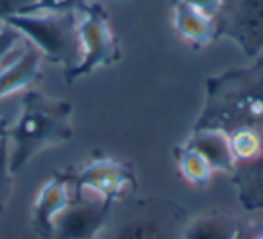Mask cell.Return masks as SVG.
I'll use <instances>...</instances> for the list:
<instances>
[{
  "instance_id": "5bb4252c",
  "label": "cell",
  "mask_w": 263,
  "mask_h": 239,
  "mask_svg": "<svg viewBox=\"0 0 263 239\" xmlns=\"http://www.w3.org/2000/svg\"><path fill=\"white\" fill-rule=\"evenodd\" d=\"M175 158L179 164V171L190 184L197 185V187H204L209 184L215 171L197 149L182 144L180 148H175Z\"/></svg>"
},
{
  "instance_id": "5b68a950",
  "label": "cell",
  "mask_w": 263,
  "mask_h": 239,
  "mask_svg": "<svg viewBox=\"0 0 263 239\" xmlns=\"http://www.w3.org/2000/svg\"><path fill=\"white\" fill-rule=\"evenodd\" d=\"M81 59L76 67L63 70L67 83L81 79L101 67H110L121 59V45L108 22V13L101 4L90 2L80 15Z\"/></svg>"
},
{
  "instance_id": "6da1fadb",
  "label": "cell",
  "mask_w": 263,
  "mask_h": 239,
  "mask_svg": "<svg viewBox=\"0 0 263 239\" xmlns=\"http://www.w3.org/2000/svg\"><path fill=\"white\" fill-rule=\"evenodd\" d=\"M193 130L227 135L238 200L245 210L263 209V58L205 81L204 108Z\"/></svg>"
},
{
  "instance_id": "277c9868",
  "label": "cell",
  "mask_w": 263,
  "mask_h": 239,
  "mask_svg": "<svg viewBox=\"0 0 263 239\" xmlns=\"http://www.w3.org/2000/svg\"><path fill=\"white\" fill-rule=\"evenodd\" d=\"M2 24L16 29L31 42L42 58L72 69L81 59L80 15L78 13H20Z\"/></svg>"
},
{
  "instance_id": "9c48e42d",
  "label": "cell",
  "mask_w": 263,
  "mask_h": 239,
  "mask_svg": "<svg viewBox=\"0 0 263 239\" xmlns=\"http://www.w3.org/2000/svg\"><path fill=\"white\" fill-rule=\"evenodd\" d=\"M72 200L70 174L63 173L51 178L40 189L33 205V228L42 239L54 237V225L58 216L69 207Z\"/></svg>"
},
{
  "instance_id": "9a60e30c",
  "label": "cell",
  "mask_w": 263,
  "mask_h": 239,
  "mask_svg": "<svg viewBox=\"0 0 263 239\" xmlns=\"http://www.w3.org/2000/svg\"><path fill=\"white\" fill-rule=\"evenodd\" d=\"M13 194V174L8 162V135L0 133V210L8 205Z\"/></svg>"
},
{
  "instance_id": "7a4b0ae2",
  "label": "cell",
  "mask_w": 263,
  "mask_h": 239,
  "mask_svg": "<svg viewBox=\"0 0 263 239\" xmlns=\"http://www.w3.org/2000/svg\"><path fill=\"white\" fill-rule=\"evenodd\" d=\"M6 135L9 171L15 176L45 148L72 138V105L27 88L20 99L18 117Z\"/></svg>"
},
{
  "instance_id": "52a82bcc",
  "label": "cell",
  "mask_w": 263,
  "mask_h": 239,
  "mask_svg": "<svg viewBox=\"0 0 263 239\" xmlns=\"http://www.w3.org/2000/svg\"><path fill=\"white\" fill-rule=\"evenodd\" d=\"M114 205L72 185V200L56 220L52 239H98L112 216Z\"/></svg>"
},
{
  "instance_id": "ba28073f",
  "label": "cell",
  "mask_w": 263,
  "mask_h": 239,
  "mask_svg": "<svg viewBox=\"0 0 263 239\" xmlns=\"http://www.w3.org/2000/svg\"><path fill=\"white\" fill-rule=\"evenodd\" d=\"M69 174L74 187L112 203L121 202L128 191L137 189L136 173L130 164L114 158L92 160L78 173Z\"/></svg>"
},
{
  "instance_id": "8992f818",
  "label": "cell",
  "mask_w": 263,
  "mask_h": 239,
  "mask_svg": "<svg viewBox=\"0 0 263 239\" xmlns=\"http://www.w3.org/2000/svg\"><path fill=\"white\" fill-rule=\"evenodd\" d=\"M226 38L247 58L263 51V0H223L215 16V40Z\"/></svg>"
},
{
  "instance_id": "e0dca14e",
  "label": "cell",
  "mask_w": 263,
  "mask_h": 239,
  "mask_svg": "<svg viewBox=\"0 0 263 239\" xmlns=\"http://www.w3.org/2000/svg\"><path fill=\"white\" fill-rule=\"evenodd\" d=\"M20 40H22V34L18 31L13 29L8 24H0V65L18 47Z\"/></svg>"
},
{
  "instance_id": "7c38bea8",
  "label": "cell",
  "mask_w": 263,
  "mask_h": 239,
  "mask_svg": "<svg viewBox=\"0 0 263 239\" xmlns=\"http://www.w3.org/2000/svg\"><path fill=\"white\" fill-rule=\"evenodd\" d=\"M173 26L180 36L198 47L215 40V18L182 0H173Z\"/></svg>"
},
{
  "instance_id": "ac0fdd59",
  "label": "cell",
  "mask_w": 263,
  "mask_h": 239,
  "mask_svg": "<svg viewBox=\"0 0 263 239\" xmlns=\"http://www.w3.org/2000/svg\"><path fill=\"white\" fill-rule=\"evenodd\" d=\"M36 0H0V24L13 15L27 13Z\"/></svg>"
},
{
  "instance_id": "8fae6325",
  "label": "cell",
  "mask_w": 263,
  "mask_h": 239,
  "mask_svg": "<svg viewBox=\"0 0 263 239\" xmlns=\"http://www.w3.org/2000/svg\"><path fill=\"white\" fill-rule=\"evenodd\" d=\"M184 144L197 149L209 162L213 171H222L231 176L234 169V158L226 133L218 130H193L191 137Z\"/></svg>"
},
{
  "instance_id": "30bf717a",
  "label": "cell",
  "mask_w": 263,
  "mask_h": 239,
  "mask_svg": "<svg viewBox=\"0 0 263 239\" xmlns=\"http://www.w3.org/2000/svg\"><path fill=\"white\" fill-rule=\"evenodd\" d=\"M40 52L33 45L24 49L18 58L13 59V63H8L4 69H0V99L15 92L27 90L40 77Z\"/></svg>"
},
{
  "instance_id": "ffe728a7",
  "label": "cell",
  "mask_w": 263,
  "mask_h": 239,
  "mask_svg": "<svg viewBox=\"0 0 263 239\" xmlns=\"http://www.w3.org/2000/svg\"><path fill=\"white\" fill-rule=\"evenodd\" d=\"M238 239H263V227L259 225H252V227H245L241 228V234Z\"/></svg>"
},
{
  "instance_id": "2e32d148",
  "label": "cell",
  "mask_w": 263,
  "mask_h": 239,
  "mask_svg": "<svg viewBox=\"0 0 263 239\" xmlns=\"http://www.w3.org/2000/svg\"><path fill=\"white\" fill-rule=\"evenodd\" d=\"M92 0H36L27 13H81Z\"/></svg>"
},
{
  "instance_id": "4fadbf2b",
  "label": "cell",
  "mask_w": 263,
  "mask_h": 239,
  "mask_svg": "<svg viewBox=\"0 0 263 239\" xmlns=\"http://www.w3.org/2000/svg\"><path fill=\"white\" fill-rule=\"evenodd\" d=\"M241 221L226 212H208L190 220L182 239H238Z\"/></svg>"
},
{
  "instance_id": "d6986e66",
  "label": "cell",
  "mask_w": 263,
  "mask_h": 239,
  "mask_svg": "<svg viewBox=\"0 0 263 239\" xmlns=\"http://www.w3.org/2000/svg\"><path fill=\"white\" fill-rule=\"evenodd\" d=\"M182 2H186V4L193 6L195 9H198V11H202L204 15L211 16V18H215L216 13L220 11V8H222V2L223 0H182Z\"/></svg>"
},
{
  "instance_id": "3957f363",
  "label": "cell",
  "mask_w": 263,
  "mask_h": 239,
  "mask_svg": "<svg viewBox=\"0 0 263 239\" xmlns=\"http://www.w3.org/2000/svg\"><path fill=\"white\" fill-rule=\"evenodd\" d=\"M190 223L180 203L162 196H146L116 210L98 239H182Z\"/></svg>"
}]
</instances>
